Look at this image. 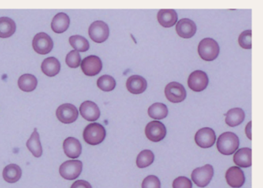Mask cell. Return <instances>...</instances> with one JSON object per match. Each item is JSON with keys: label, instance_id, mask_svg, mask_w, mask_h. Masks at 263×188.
I'll return each mask as SVG.
<instances>
[{"label": "cell", "instance_id": "cell-1", "mask_svg": "<svg viewBox=\"0 0 263 188\" xmlns=\"http://www.w3.org/2000/svg\"><path fill=\"white\" fill-rule=\"evenodd\" d=\"M239 139L231 132H226L219 136L217 141L218 151L224 155H231L238 150Z\"/></svg>", "mask_w": 263, "mask_h": 188}, {"label": "cell", "instance_id": "cell-2", "mask_svg": "<svg viewBox=\"0 0 263 188\" xmlns=\"http://www.w3.org/2000/svg\"><path fill=\"white\" fill-rule=\"evenodd\" d=\"M84 140L90 145L96 146L101 144L106 137L105 128L98 123L87 125L83 133Z\"/></svg>", "mask_w": 263, "mask_h": 188}, {"label": "cell", "instance_id": "cell-3", "mask_svg": "<svg viewBox=\"0 0 263 188\" xmlns=\"http://www.w3.org/2000/svg\"><path fill=\"white\" fill-rule=\"evenodd\" d=\"M198 54L202 60L212 61L217 58L219 54V46L215 39L205 38L198 45Z\"/></svg>", "mask_w": 263, "mask_h": 188}, {"label": "cell", "instance_id": "cell-4", "mask_svg": "<svg viewBox=\"0 0 263 188\" xmlns=\"http://www.w3.org/2000/svg\"><path fill=\"white\" fill-rule=\"evenodd\" d=\"M213 176V167L210 164H206L195 169L192 174V179L197 187L205 188L211 182Z\"/></svg>", "mask_w": 263, "mask_h": 188}, {"label": "cell", "instance_id": "cell-5", "mask_svg": "<svg viewBox=\"0 0 263 188\" xmlns=\"http://www.w3.org/2000/svg\"><path fill=\"white\" fill-rule=\"evenodd\" d=\"M82 169H83V163L80 160H67L64 162L60 167V174L64 179L73 181L80 175Z\"/></svg>", "mask_w": 263, "mask_h": 188}, {"label": "cell", "instance_id": "cell-6", "mask_svg": "<svg viewBox=\"0 0 263 188\" xmlns=\"http://www.w3.org/2000/svg\"><path fill=\"white\" fill-rule=\"evenodd\" d=\"M110 31L107 23L103 21H95L90 26L89 36L95 43H101L109 37Z\"/></svg>", "mask_w": 263, "mask_h": 188}, {"label": "cell", "instance_id": "cell-7", "mask_svg": "<svg viewBox=\"0 0 263 188\" xmlns=\"http://www.w3.org/2000/svg\"><path fill=\"white\" fill-rule=\"evenodd\" d=\"M56 115L57 119L61 123L69 125L77 121L79 113L74 105L71 103H64L57 108Z\"/></svg>", "mask_w": 263, "mask_h": 188}, {"label": "cell", "instance_id": "cell-8", "mask_svg": "<svg viewBox=\"0 0 263 188\" xmlns=\"http://www.w3.org/2000/svg\"><path fill=\"white\" fill-rule=\"evenodd\" d=\"M33 50L41 55L48 54L54 47V42L49 35L45 32H39L34 36L33 40Z\"/></svg>", "mask_w": 263, "mask_h": 188}, {"label": "cell", "instance_id": "cell-9", "mask_svg": "<svg viewBox=\"0 0 263 188\" xmlns=\"http://www.w3.org/2000/svg\"><path fill=\"white\" fill-rule=\"evenodd\" d=\"M167 130L164 125L160 121H151L145 127L146 137L153 142H159L165 137Z\"/></svg>", "mask_w": 263, "mask_h": 188}, {"label": "cell", "instance_id": "cell-10", "mask_svg": "<svg viewBox=\"0 0 263 188\" xmlns=\"http://www.w3.org/2000/svg\"><path fill=\"white\" fill-rule=\"evenodd\" d=\"M164 93L166 97L171 103H181L186 98L187 94L185 87L177 82H171L167 84Z\"/></svg>", "mask_w": 263, "mask_h": 188}, {"label": "cell", "instance_id": "cell-11", "mask_svg": "<svg viewBox=\"0 0 263 188\" xmlns=\"http://www.w3.org/2000/svg\"><path fill=\"white\" fill-rule=\"evenodd\" d=\"M208 78L206 73L201 70L192 72L188 80L189 88L196 92H201L208 87Z\"/></svg>", "mask_w": 263, "mask_h": 188}, {"label": "cell", "instance_id": "cell-12", "mask_svg": "<svg viewBox=\"0 0 263 188\" xmlns=\"http://www.w3.org/2000/svg\"><path fill=\"white\" fill-rule=\"evenodd\" d=\"M82 71L88 76H94L101 71L102 62L97 56H89L86 57L81 62Z\"/></svg>", "mask_w": 263, "mask_h": 188}, {"label": "cell", "instance_id": "cell-13", "mask_svg": "<svg viewBox=\"0 0 263 188\" xmlns=\"http://www.w3.org/2000/svg\"><path fill=\"white\" fill-rule=\"evenodd\" d=\"M216 135L212 128L204 127L196 133L195 140L201 148H209L215 144Z\"/></svg>", "mask_w": 263, "mask_h": 188}, {"label": "cell", "instance_id": "cell-14", "mask_svg": "<svg viewBox=\"0 0 263 188\" xmlns=\"http://www.w3.org/2000/svg\"><path fill=\"white\" fill-rule=\"evenodd\" d=\"M226 179L231 188H240L245 184V174L239 167H231L226 172Z\"/></svg>", "mask_w": 263, "mask_h": 188}, {"label": "cell", "instance_id": "cell-15", "mask_svg": "<svg viewBox=\"0 0 263 188\" xmlns=\"http://www.w3.org/2000/svg\"><path fill=\"white\" fill-rule=\"evenodd\" d=\"M80 112L83 118L87 121H96L100 116V109L92 101L84 102L80 107Z\"/></svg>", "mask_w": 263, "mask_h": 188}, {"label": "cell", "instance_id": "cell-16", "mask_svg": "<svg viewBox=\"0 0 263 188\" xmlns=\"http://www.w3.org/2000/svg\"><path fill=\"white\" fill-rule=\"evenodd\" d=\"M196 23L189 19H182L177 23V33L184 39L192 38L196 34Z\"/></svg>", "mask_w": 263, "mask_h": 188}, {"label": "cell", "instance_id": "cell-17", "mask_svg": "<svg viewBox=\"0 0 263 188\" xmlns=\"http://www.w3.org/2000/svg\"><path fill=\"white\" fill-rule=\"evenodd\" d=\"M127 88L129 92L133 94H141L147 89V81L142 76L138 75L132 76L128 79L126 83Z\"/></svg>", "mask_w": 263, "mask_h": 188}, {"label": "cell", "instance_id": "cell-18", "mask_svg": "<svg viewBox=\"0 0 263 188\" xmlns=\"http://www.w3.org/2000/svg\"><path fill=\"white\" fill-rule=\"evenodd\" d=\"M64 151L69 158H78L82 153V146L77 139L68 137L64 142Z\"/></svg>", "mask_w": 263, "mask_h": 188}, {"label": "cell", "instance_id": "cell-19", "mask_svg": "<svg viewBox=\"0 0 263 188\" xmlns=\"http://www.w3.org/2000/svg\"><path fill=\"white\" fill-rule=\"evenodd\" d=\"M158 20L163 27H172L178 21V14L174 9H161L158 13Z\"/></svg>", "mask_w": 263, "mask_h": 188}, {"label": "cell", "instance_id": "cell-20", "mask_svg": "<svg viewBox=\"0 0 263 188\" xmlns=\"http://www.w3.org/2000/svg\"><path fill=\"white\" fill-rule=\"evenodd\" d=\"M41 69L45 75L53 77L61 71V63L55 57H49V58L45 59L43 61L41 65Z\"/></svg>", "mask_w": 263, "mask_h": 188}, {"label": "cell", "instance_id": "cell-21", "mask_svg": "<svg viewBox=\"0 0 263 188\" xmlns=\"http://www.w3.org/2000/svg\"><path fill=\"white\" fill-rule=\"evenodd\" d=\"M233 160L238 167H251L252 165V150L248 148L238 150L233 157Z\"/></svg>", "mask_w": 263, "mask_h": 188}, {"label": "cell", "instance_id": "cell-22", "mask_svg": "<svg viewBox=\"0 0 263 188\" xmlns=\"http://www.w3.org/2000/svg\"><path fill=\"white\" fill-rule=\"evenodd\" d=\"M69 26V17L64 13H59L52 20L51 28L56 33H63L67 31Z\"/></svg>", "mask_w": 263, "mask_h": 188}, {"label": "cell", "instance_id": "cell-23", "mask_svg": "<svg viewBox=\"0 0 263 188\" xmlns=\"http://www.w3.org/2000/svg\"><path fill=\"white\" fill-rule=\"evenodd\" d=\"M2 177L7 183L14 184L20 181L22 177V170L20 166L11 163L4 168Z\"/></svg>", "mask_w": 263, "mask_h": 188}, {"label": "cell", "instance_id": "cell-24", "mask_svg": "<svg viewBox=\"0 0 263 188\" xmlns=\"http://www.w3.org/2000/svg\"><path fill=\"white\" fill-rule=\"evenodd\" d=\"M27 147L29 151L32 153L33 155L35 157H40L43 155V148L41 145L39 134L36 128L34 129L33 133L31 134V137L27 140Z\"/></svg>", "mask_w": 263, "mask_h": 188}, {"label": "cell", "instance_id": "cell-25", "mask_svg": "<svg viewBox=\"0 0 263 188\" xmlns=\"http://www.w3.org/2000/svg\"><path fill=\"white\" fill-rule=\"evenodd\" d=\"M245 112L241 108H233L226 114V123L228 126L234 127L238 126L245 120Z\"/></svg>", "mask_w": 263, "mask_h": 188}, {"label": "cell", "instance_id": "cell-26", "mask_svg": "<svg viewBox=\"0 0 263 188\" xmlns=\"http://www.w3.org/2000/svg\"><path fill=\"white\" fill-rule=\"evenodd\" d=\"M15 22L9 17L0 18V38H9L16 32Z\"/></svg>", "mask_w": 263, "mask_h": 188}, {"label": "cell", "instance_id": "cell-27", "mask_svg": "<svg viewBox=\"0 0 263 188\" xmlns=\"http://www.w3.org/2000/svg\"><path fill=\"white\" fill-rule=\"evenodd\" d=\"M37 79L32 74H24L18 80V86L21 91L24 92H31L37 87Z\"/></svg>", "mask_w": 263, "mask_h": 188}, {"label": "cell", "instance_id": "cell-28", "mask_svg": "<svg viewBox=\"0 0 263 188\" xmlns=\"http://www.w3.org/2000/svg\"><path fill=\"white\" fill-rule=\"evenodd\" d=\"M168 114L167 106L162 103H155L148 108V115L155 120L164 119Z\"/></svg>", "mask_w": 263, "mask_h": 188}, {"label": "cell", "instance_id": "cell-29", "mask_svg": "<svg viewBox=\"0 0 263 188\" xmlns=\"http://www.w3.org/2000/svg\"><path fill=\"white\" fill-rule=\"evenodd\" d=\"M69 44L77 52H86L89 50V42L84 36L75 35L69 37Z\"/></svg>", "mask_w": 263, "mask_h": 188}, {"label": "cell", "instance_id": "cell-30", "mask_svg": "<svg viewBox=\"0 0 263 188\" xmlns=\"http://www.w3.org/2000/svg\"><path fill=\"white\" fill-rule=\"evenodd\" d=\"M155 160V155L152 151L144 150L139 154L137 157V166L139 168H145L153 163Z\"/></svg>", "mask_w": 263, "mask_h": 188}, {"label": "cell", "instance_id": "cell-31", "mask_svg": "<svg viewBox=\"0 0 263 188\" xmlns=\"http://www.w3.org/2000/svg\"><path fill=\"white\" fill-rule=\"evenodd\" d=\"M98 87L105 92L113 91L116 87V81L112 76L103 75L98 80Z\"/></svg>", "mask_w": 263, "mask_h": 188}, {"label": "cell", "instance_id": "cell-32", "mask_svg": "<svg viewBox=\"0 0 263 188\" xmlns=\"http://www.w3.org/2000/svg\"><path fill=\"white\" fill-rule=\"evenodd\" d=\"M66 63L70 68H77L81 63V57L79 52L72 50L66 55Z\"/></svg>", "mask_w": 263, "mask_h": 188}, {"label": "cell", "instance_id": "cell-33", "mask_svg": "<svg viewBox=\"0 0 263 188\" xmlns=\"http://www.w3.org/2000/svg\"><path fill=\"white\" fill-rule=\"evenodd\" d=\"M238 43L243 49L252 48V31H246L242 32L238 37Z\"/></svg>", "mask_w": 263, "mask_h": 188}, {"label": "cell", "instance_id": "cell-34", "mask_svg": "<svg viewBox=\"0 0 263 188\" xmlns=\"http://www.w3.org/2000/svg\"><path fill=\"white\" fill-rule=\"evenodd\" d=\"M142 188H161L160 180L156 176H148L143 181Z\"/></svg>", "mask_w": 263, "mask_h": 188}, {"label": "cell", "instance_id": "cell-35", "mask_svg": "<svg viewBox=\"0 0 263 188\" xmlns=\"http://www.w3.org/2000/svg\"><path fill=\"white\" fill-rule=\"evenodd\" d=\"M173 188H192V181L186 177H178L173 182Z\"/></svg>", "mask_w": 263, "mask_h": 188}, {"label": "cell", "instance_id": "cell-36", "mask_svg": "<svg viewBox=\"0 0 263 188\" xmlns=\"http://www.w3.org/2000/svg\"><path fill=\"white\" fill-rule=\"evenodd\" d=\"M70 188H92V186L87 181H84V180H79V181H75Z\"/></svg>", "mask_w": 263, "mask_h": 188}, {"label": "cell", "instance_id": "cell-37", "mask_svg": "<svg viewBox=\"0 0 263 188\" xmlns=\"http://www.w3.org/2000/svg\"><path fill=\"white\" fill-rule=\"evenodd\" d=\"M252 122H249L245 127V133L247 135L248 138L252 140Z\"/></svg>", "mask_w": 263, "mask_h": 188}]
</instances>
